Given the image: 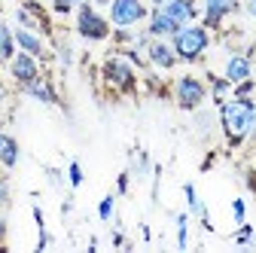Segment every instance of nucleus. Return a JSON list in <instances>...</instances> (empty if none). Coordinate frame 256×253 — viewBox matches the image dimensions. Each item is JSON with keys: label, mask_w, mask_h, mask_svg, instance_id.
I'll list each match as a JSON object with an SVG mask.
<instances>
[{"label": "nucleus", "mask_w": 256, "mask_h": 253, "mask_svg": "<svg viewBox=\"0 0 256 253\" xmlns=\"http://www.w3.org/2000/svg\"><path fill=\"white\" fill-rule=\"evenodd\" d=\"M18 52L16 46V37H12V28H0V64H10V58Z\"/></svg>", "instance_id": "19"}, {"label": "nucleus", "mask_w": 256, "mask_h": 253, "mask_svg": "<svg viewBox=\"0 0 256 253\" xmlns=\"http://www.w3.org/2000/svg\"><path fill=\"white\" fill-rule=\"evenodd\" d=\"M6 238V216H4V210H0V241Z\"/></svg>", "instance_id": "34"}, {"label": "nucleus", "mask_w": 256, "mask_h": 253, "mask_svg": "<svg viewBox=\"0 0 256 253\" xmlns=\"http://www.w3.org/2000/svg\"><path fill=\"white\" fill-rule=\"evenodd\" d=\"M235 241H238V244H250V241H253V226H247V223H241V229H238V235H235Z\"/></svg>", "instance_id": "29"}, {"label": "nucleus", "mask_w": 256, "mask_h": 253, "mask_svg": "<svg viewBox=\"0 0 256 253\" xmlns=\"http://www.w3.org/2000/svg\"><path fill=\"white\" fill-rule=\"evenodd\" d=\"M174 101L180 110L186 113H196L202 110V104L208 101V82L196 74H183L174 80Z\"/></svg>", "instance_id": "5"}, {"label": "nucleus", "mask_w": 256, "mask_h": 253, "mask_svg": "<svg viewBox=\"0 0 256 253\" xmlns=\"http://www.w3.org/2000/svg\"><path fill=\"white\" fill-rule=\"evenodd\" d=\"M222 76H226L232 86H235V82H244V80H250V76H253V58H250L247 52H232V55L226 58V68H222Z\"/></svg>", "instance_id": "12"}, {"label": "nucleus", "mask_w": 256, "mask_h": 253, "mask_svg": "<svg viewBox=\"0 0 256 253\" xmlns=\"http://www.w3.org/2000/svg\"><path fill=\"white\" fill-rule=\"evenodd\" d=\"M88 4H94V6H98V10H107V6L113 4V0H88Z\"/></svg>", "instance_id": "35"}, {"label": "nucleus", "mask_w": 256, "mask_h": 253, "mask_svg": "<svg viewBox=\"0 0 256 253\" xmlns=\"http://www.w3.org/2000/svg\"><path fill=\"white\" fill-rule=\"evenodd\" d=\"M18 159H22V146H18V140H16L10 132L0 128V168L12 171V168L18 165Z\"/></svg>", "instance_id": "16"}, {"label": "nucleus", "mask_w": 256, "mask_h": 253, "mask_svg": "<svg viewBox=\"0 0 256 253\" xmlns=\"http://www.w3.org/2000/svg\"><path fill=\"white\" fill-rule=\"evenodd\" d=\"M238 10H241V0H202V24L208 30H216Z\"/></svg>", "instance_id": "7"}, {"label": "nucleus", "mask_w": 256, "mask_h": 253, "mask_svg": "<svg viewBox=\"0 0 256 253\" xmlns=\"http://www.w3.org/2000/svg\"><path fill=\"white\" fill-rule=\"evenodd\" d=\"M0 28H4V18H0Z\"/></svg>", "instance_id": "39"}, {"label": "nucleus", "mask_w": 256, "mask_h": 253, "mask_svg": "<svg viewBox=\"0 0 256 253\" xmlns=\"http://www.w3.org/2000/svg\"><path fill=\"white\" fill-rule=\"evenodd\" d=\"M46 180H49L52 189H61V186H64V174H61L58 168H46Z\"/></svg>", "instance_id": "28"}, {"label": "nucleus", "mask_w": 256, "mask_h": 253, "mask_svg": "<svg viewBox=\"0 0 256 253\" xmlns=\"http://www.w3.org/2000/svg\"><path fill=\"white\" fill-rule=\"evenodd\" d=\"M177 22L162 10V6H150V16H146V34L156 37V40H171L177 34Z\"/></svg>", "instance_id": "11"}, {"label": "nucleus", "mask_w": 256, "mask_h": 253, "mask_svg": "<svg viewBox=\"0 0 256 253\" xmlns=\"http://www.w3.org/2000/svg\"><path fill=\"white\" fill-rule=\"evenodd\" d=\"M22 92L28 94V98H34V101H40V104H46V107H55L58 104V92H55V86L40 74L34 82H28V86H22Z\"/></svg>", "instance_id": "15"}, {"label": "nucleus", "mask_w": 256, "mask_h": 253, "mask_svg": "<svg viewBox=\"0 0 256 253\" xmlns=\"http://www.w3.org/2000/svg\"><path fill=\"white\" fill-rule=\"evenodd\" d=\"M10 198H12V189H10V180H6V174H0V210H4V208L10 204Z\"/></svg>", "instance_id": "26"}, {"label": "nucleus", "mask_w": 256, "mask_h": 253, "mask_svg": "<svg viewBox=\"0 0 256 253\" xmlns=\"http://www.w3.org/2000/svg\"><path fill=\"white\" fill-rule=\"evenodd\" d=\"M162 10L183 28V24H189V22H198V16H202V6H198V0H165L162 4Z\"/></svg>", "instance_id": "13"}, {"label": "nucleus", "mask_w": 256, "mask_h": 253, "mask_svg": "<svg viewBox=\"0 0 256 253\" xmlns=\"http://www.w3.org/2000/svg\"><path fill=\"white\" fill-rule=\"evenodd\" d=\"M68 183H70V189H80L82 186V165L80 162H70L68 165Z\"/></svg>", "instance_id": "24"}, {"label": "nucleus", "mask_w": 256, "mask_h": 253, "mask_svg": "<svg viewBox=\"0 0 256 253\" xmlns=\"http://www.w3.org/2000/svg\"><path fill=\"white\" fill-rule=\"evenodd\" d=\"M171 46L177 52V61L196 64V61H202L204 52L210 49V30L202 22H189V24L177 28V34L171 37Z\"/></svg>", "instance_id": "2"}, {"label": "nucleus", "mask_w": 256, "mask_h": 253, "mask_svg": "<svg viewBox=\"0 0 256 253\" xmlns=\"http://www.w3.org/2000/svg\"><path fill=\"white\" fill-rule=\"evenodd\" d=\"M128 183H132V171H122V174H119V180H116L119 196H125V192H128Z\"/></svg>", "instance_id": "31"}, {"label": "nucleus", "mask_w": 256, "mask_h": 253, "mask_svg": "<svg viewBox=\"0 0 256 253\" xmlns=\"http://www.w3.org/2000/svg\"><path fill=\"white\" fill-rule=\"evenodd\" d=\"M244 12L256 22V0H244Z\"/></svg>", "instance_id": "32"}, {"label": "nucleus", "mask_w": 256, "mask_h": 253, "mask_svg": "<svg viewBox=\"0 0 256 253\" xmlns=\"http://www.w3.org/2000/svg\"><path fill=\"white\" fill-rule=\"evenodd\" d=\"M4 98H6V88H4V82H0V104H4Z\"/></svg>", "instance_id": "36"}, {"label": "nucleus", "mask_w": 256, "mask_h": 253, "mask_svg": "<svg viewBox=\"0 0 256 253\" xmlns=\"http://www.w3.org/2000/svg\"><path fill=\"white\" fill-rule=\"evenodd\" d=\"M220 125H222V134H226L229 146H241L250 138V119H253V98H235L229 94L226 101H220Z\"/></svg>", "instance_id": "1"}, {"label": "nucleus", "mask_w": 256, "mask_h": 253, "mask_svg": "<svg viewBox=\"0 0 256 253\" xmlns=\"http://www.w3.org/2000/svg\"><path fill=\"white\" fill-rule=\"evenodd\" d=\"M146 64H152L156 70H174L180 61H177V52L171 46V40H150L146 46Z\"/></svg>", "instance_id": "10"}, {"label": "nucleus", "mask_w": 256, "mask_h": 253, "mask_svg": "<svg viewBox=\"0 0 256 253\" xmlns=\"http://www.w3.org/2000/svg\"><path fill=\"white\" fill-rule=\"evenodd\" d=\"M74 10H76L74 0H52V12L55 16H70Z\"/></svg>", "instance_id": "25"}, {"label": "nucleus", "mask_w": 256, "mask_h": 253, "mask_svg": "<svg viewBox=\"0 0 256 253\" xmlns=\"http://www.w3.org/2000/svg\"><path fill=\"white\" fill-rule=\"evenodd\" d=\"M49 4H52V0H49Z\"/></svg>", "instance_id": "41"}, {"label": "nucleus", "mask_w": 256, "mask_h": 253, "mask_svg": "<svg viewBox=\"0 0 256 253\" xmlns=\"http://www.w3.org/2000/svg\"><path fill=\"white\" fill-rule=\"evenodd\" d=\"M208 94H210V98H214V104H220V101H226L229 98V94H232V82L226 80V76H208Z\"/></svg>", "instance_id": "18"}, {"label": "nucleus", "mask_w": 256, "mask_h": 253, "mask_svg": "<svg viewBox=\"0 0 256 253\" xmlns=\"http://www.w3.org/2000/svg\"><path fill=\"white\" fill-rule=\"evenodd\" d=\"M74 28H76V34L82 40H88V43H104L113 34L110 18L98 6H94V4H88V0L76 4V10H74Z\"/></svg>", "instance_id": "3"}, {"label": "nucleus", "mask_w": 256, "mask_h": 253, "mask_svg": "<svg viewBox=\"0 0 256 253\" xmlns=\"http://www.w3.org/2000/svg\"><path fill=\"white\" fill-rule=\"evenodd\" d=\"M16 22L22 28L37 30V34H49V16L37 0H22V6L16 10Z\"/></svg>", "instance_id": "9"}, {"label": "nucleus", "mask_w": 256, "mask_h": 253, "mask_svg": "<svg viewBox=\"0 0 256 253\" xmlns=\"http://www.w3.org/2000/svg\"><path fill=\"white\" fill-rule=\"evenodd\" d=\"M101 76H104V82H107L113 92H119V94H132V92L138 88V74H134V64H132V61H128L122 52L107 55L104 68H101Z\"/></svg>", "instance_id": "4"}, {"label": "nucleus", "mask_w": 256, "mask_h": 253, "mask_svg": "<svg viewBox=\"0 0 256 253\" xmlns=\"http://www.w3.org/2000/svg\"><path fill=\"white\" fill-rule=\"evenodd\" d=\"M232 216H235V223H238V226L244 223V216H247V204H244V198H235V202H232Z\"/></svg>", "instance_id": "27"}, {"label": "nucleus", "mask_w": 256, "mask_h": 253, "mask_svg": "<svg viewBox=\"0 0 256 253\" xmlns=\"http://www.w3.org/2000/svg\"><path fill=\"white\" fill-rule=\"evenodd\" d=\"M146 16H150L146 0H113L107 6V18L113 28H134V24L146 22Z\"/></svg>", "instance_id": "6"}, {"label": "nucleus", "mask_w": 256, "mask_h": 253, "mask_svg": "<svg viewBox=\"0 0 256 253\" xmlns=\"http://www.w3.org/2000/svg\"><path fill=\"white\" fill-rule=\"evenodd\" d=\"M0 125H4V122H0Z\"/></svg>", "instance_id": "40"}, {"label": "nucleus", "mask_w": 256, "mask_h": 253, "mask_svg": "<svg viewBox=\"0 0 256 253\" xmlns=\"http://www.w3.org/2000/svg\"><path fill=\"white\" fill-rule=\"evenodd\" d=\"M150 174V156L146 150H138L134 152V177H146Z\"/></svg>", "instance_id": "22"}, {"label": "nucleus", "mask_w": 256, "mask_h": 253, "mask_svg": "<svg viewBox=\"0 0 256 253\" xmlns=\"http://www.w3.org/2000/svg\"><path fill=\"white\" fill-rule=\"evenodd\" d=\"M58 61H61V64H64V68H68V64H70V61H74V49H70L68 43H61V46H58Z\"/></svg>", "instance_id": "30"}, {"label": "nucleus", "mask_w": 256, "mask_h": 253, "mask_svg": "<svg viewBox=\"0 0 256 253\" xmlns=\"http://www.w3.org/2000/svg\"><path fill=\"white\" fill-rule=\"evenodd\" d=\"M74 4H82V0H74Z\"/></svg>", "instance_id": "38"}, {"label": "nucleus", "mask_w": 256, "mask_h": 253, "mask_svg": "<svg viewBox=\"0 0 256 253\" xmlns=\"http://www.w3.org/2000/svg\"><path fill=\"white\" fill-rule=\"evenodd\" d=\"M174 223H177V247L186 250V244H189V210L186 214H177Z\"/></svg>", "instance_id": "20"}, {"label": "nucleus", "mask_w": 256, "mask_h": 253, "mask_svg": "<svg viewBox=\"0 0 256 253\" xmlns=\"http://www.w3.org/2000/svg\"><path fill=\"white\" fill-rule=\"evenodd\" d=\"M183 196H186V208H189V214H192V216H198L204 229H214V226H210V216H208V208H204V202L198 198V189L192 186V183H186V186H183Z\"/></svg>", "instance_id": "17"}, {"label": "nucleus", "mask_w": 256, "mask_h": 253, "mask_svg": "<svg viewBox=\"0 0 256 253\" xmlns=\"http://www.w3.org/2000/svg\"><path fill=\"white\" fill-rule=\"evenodd\" d=\"M253 92H256L253 76H250V80H244V82H235V86H232V94H235V98H253Z\"/></svg>", "instance_id": "23"}, {"label": "nucleus", "mask_w": 256, "mask_h": 253, "mask_svg": "<svg viewBox=\"0 0 256 253\" xmlns=\"http://www.w3.org/2000/svg\"><path fill=\"white\" fill-rule=\"evenodd\" d=\"M146 4H150V6H162V4H165V0H146Z\"/></svg>", "instance_id": "37"}, {"label": "nucleus", "mask_w": 256, "mask_h": 253, "mask_svg": "<svg viewBox=\"0 0 256 253\" xmlns=\"http://www.w3.org/2000/svg\"><path fill=\"white\" fill-rule=\"evenodd\" d=\"M247 140H256V107H253V119H250V138Z\"/></svg>", "instance_id": "33"}, {"label": "nucleus", "mask_w": 256, "mask_h": 253, "mask_svg": "<svg viewBox=\"0 0 256 253\" xmlns=\"http://www.w3.org/2000/svg\"><path fill=\"white\" fill-rule=\"evenodd\" d=\"M10 76H12V82L22 88V86H28V82H34L37 76H40V58H34L30 52H16L12 58H10Z\"/></svg>", "instance_id": "8"}, {"label": "nucleus", "mask_w": 256, "mask_h": 253, "mask_svg": "<svg viewBox=\"0 0 256 253\" xmlns=\"http://www.w3.org/2000/svg\"><path fill=\"white\" fill-rule=\"evenodd\" d=\"M113 210H116V196H104L101 204H98V220L110 223V220H113Z\"/></svg>", "instance_id": "21"}, {"label": "nucleus", "mask_w": 256, "mask_h": 253, "mask_svg": "<svg viewBox=\"0 0 256 253\" xmlns=\"http://www.w3.org/2000/svg\"><path fill=\"white\" fill-rule=\"evenodd\" d=\"M12 37H16V46L22 52H30L34 58H46V43H43V37L37 34V30L18 24V28H12Z\"/></svg>", "instance_id": "14"}]
</instances>
